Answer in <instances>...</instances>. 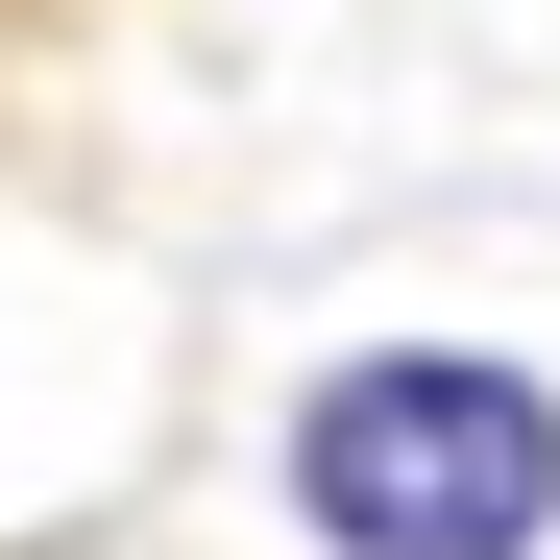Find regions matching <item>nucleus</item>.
Here are the masks:
<instances>
[{
  "label": "nucleus",
  "mask_w": 560,
  "mask_h": 560,
  "mask_svg": "<svg viewBox=\"0 0 560 560\" xmlns=\"http://www.w3.org/2000/svg\"><path fill=\"white\" fill-rule=\"evenodd\" d=\"M293 512L341 560H536L560 536V390L488 341H390L293 415Z\"/></svg>",
  "instance_id": "obj_1"
}]
</instances>
